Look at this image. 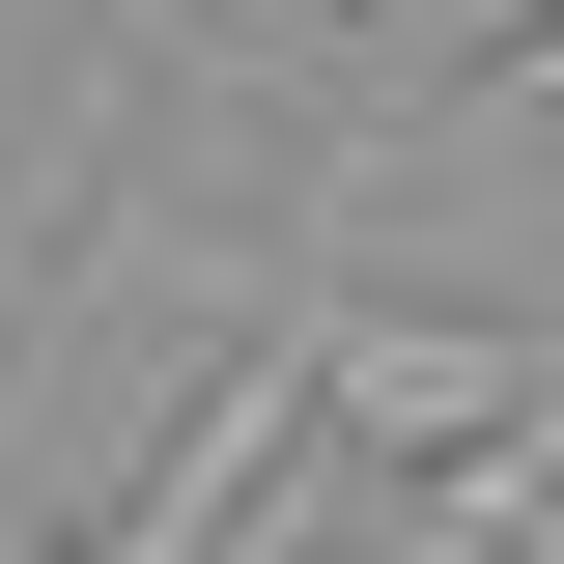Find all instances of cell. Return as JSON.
<instances>
[{"label": "cell", "instance_id": "cell-1", "mask_svg": "<svg viewBox=\"0 0 564 564\" xmlns=\"http://www.w3.org/2000/svg\"><path fill=\"white\" fill-rule=\"evenodd\" d=\"M282 423H339L367 480H452V452H536L564 339H480V311H282Z\"/></svg>", "mask_w": 564, "mask_h": 564}, {"label": "cell", "instance_id": "cell-2", "mask_svg": "<svg viewBox=\"0 0 564 564\" xmlns=\"http://www.w3.org/2000/svg\"><path fill=\"white\" fill-rule=\"evenodd\" d=\"M254 480H282V339H254V367H198V423L85 508V564H226V536H254Z\"/></svg>", "mask_w": 564, "mask_h": 564}, {"label": "cell", "instance_id": "cell-3", "mask_svg": "<svg viewBox=\"0 0 564 564\" xmlns=\"http://www.w3.org/2000/svg\"><path fill=\"white\" fill-rule=\"evenodd\" d=\"M536 508H564V423H536V452H452V480H367L311 564H508Z\"/></svg>", "mask_w": 564, "mask_h": 564}, {"label": "cell", "instance_id": "cell-4", "mask_svg": "<svg viewBox=\"0 0 564 564\" xmlns=\"http://www.w3.org/2000/svg\"><path fill=\"white\" fill-rule=\"evenodd\" d=\"M85 29H113V57H170V29H198V0H85Z\"/></svg>", "mask_w": 564, "mask_h": 564}]
</instances>
